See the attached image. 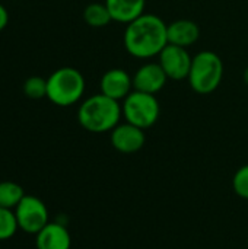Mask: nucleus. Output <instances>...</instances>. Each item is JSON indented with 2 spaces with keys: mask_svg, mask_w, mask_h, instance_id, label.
<instances>
[{
  "mask_svg": "<svg viewBox=\"0 0 248 249\" xmlns=\"http://www.w3.org/2000/svg\"><path fill=\"white\" fill-rule=\"evenodd\" d=\"M23 93L29 99L47 98V79L41 76H31L23 83Z\"/></svg>",
  "mask_w": 248,
  "mask_h": 249,
  "instance_id": "obj_17",
  "label": "nucleus"
},
{
  "mask_svg": "<svg viewBox=\"0 0 248 249\" xmlns=\"http://www.w3.org/2000/svg\"><path fill=\"white\" fill-rule=\"evenodd\" d=\"M9 23V13L7 9L0 3V31H3Z\"/></svg>",
  "mask_w": 248,
  "mask_h": 249,
  "instance_id": "obj_19",
  "label": "nucleus"
},
{
  "mask_svg": "<svg viewBox=\"0 0 248 249\" xmlns=\"http://www.w3.org/2000/svg\"><path fill=\"white\" fill-rule=\"evenodd\" d=\"M83 20L92 28H104L113 22L105 3H91L83 10Z\"/></svg>",
  "mask_w": 248,
  "mask_h": 249,
  "instance_id": "obj_14",
  "label": "nucleus"
},
{
  "mask_svg": "<svg viewBox=\"0 0 248 249\" xmlns=\"http://www.w3.org/2000/svg\"><path fill=\"white\" fill-rule=\"evenodd\" d=\"M121 118V104L101 92L86 98L77 109V121L80 127L94 134L111 133L120 124Z\"/></svg>",
  "mask_w": 248,
  "mask_h": 249,
  "instance_id": "obj_2",
  "label": "nucleus"
},
{
  "mask_svg": "<svg viewBox=\"0 0 248 249\" xmlns=\"http://www.w3.org/2000/svg\"><path fill=\"white\" fill-rule=\"evenodd\" d=\"M224 79L222 58L209 50L200 51L193 57L191 69L189 73V85L199 95L213 93Z\"/></svg>",
  "mask_w": 248,
  "mask_h": 249,
  "instance_id": "obj_4",
  "label": "nucleus"
},
{
  "mask_svg": "<svg viewBox=\"0 0 248 249\" xmlns=\"http://www.w3.org/2000/svg\"><path fill=\"white\" fill-rule=\"evenodd\" d=\"M113 20L118 23H130L145 13L146 0H105Z\"/></svg>",
  "mask_w": 248,
  "mask_h": 249,
  "instance_id": "obj_13",
  "label": "nucleus"
},
{
  "mask_svg": "<svg viewBox=\"0 0 248 249\" xmlns=\"http://www.w3.org/2000/svg\"><path fill=\"white\" fill-rule=\"evenodd\" d=\"M121 112L126 123H130L142 130H148L159 120L161 107L155 95L133 89L127 98L123 99Z\"/></svg>",
  "mask_w": 248,
  "mask_h": 249,
  "instance_id": "obj_5",
  "label": "nucleus"
},
{
  "mask_svg": "<svg viewBox=\"0 0 248 249\" xmlns=\"http://www.w3.org/2000/svg\"><path fill=\"white\" fill-rule=\"evenodd\" d=\"M167 74L159 63L148 61L142 64L133 74V89L151 95H156L167 85Z\"/></svg>",
  "mask_w": 248,
  "mask_h": 249,
  "instance_id": "obj_9",
  "label": "nucleus"
},
{
  "mask_svg": "<svg viewBox=\"0 0 248 249\" xmlns=\"http://www.w3.org/2000/svg\"><path fill=\"white\" fill-rule=\"evenodd\" d=\"M85 89V77L75 67H60L47 79V98L57 107L77 104L83 98Z\"/></svg>",
  "mask_w": 248,
  "mask_h": 249,
  "instance_id": "obj_3",
  "label": "nucleus"
},
{
  "mask_svg": "<svg viewBox=\"0 0 248 249\" xmlns=\"http://www.w3.org/2000/svg\"><path fill=\"white\" fill-rule=\"evenodd\" d=\"M37 249H70L72 236L67 228L58 222H50L35 235Z\"/></svg>",
  "mask_w": 248,
  "mask_h": 249,
  "instance_id": "obj_11",
  "label": "nucleus"
},
{
  "mask_svg": "<svg viewBox=\"0 0 248 249\" xmlns=\"http://www.w3.org/2000/svg\"><path fill=\"white\" fill-rule=\"evenodd\" d=\"M15 216L19 229L29 235H37L50 223L47 206L35 196H25L15 207Z\"/></svg>",
  "mask_w": 248,
  "mask_h": 249,
  "instance_id": "obj_6",
  "label": "nucleus"
},
{
  "mask_svg": "<svg viewBox=\"0 0 248 249\" xmlns=\"http://www.w3.org/2000/svg\"><path fill=\"white\" fill-rule=\"evenodd\" d=\"M99 90L102 95L120 102L133 90V76L124 69H110L99 80Z\"/></svg>",
  "mask_w": 248,
  "mask_h": 249,
  "instance_id": "obj_10",
  "label": "nucleus"
},
{
  "mask_svg": "<svg viewBox=\"0 0 248 249\" xmlns=\"http://www.w3.org/2000/svg\"><path fill=\"white\" fill-rule=\"evenodd\" d=\"M158 63L171 80H184L189 77L193 57L189 50L174 44H168L158 55Z\"/></svg>",
  "mask_w": 248,
  "mask_h": 249,
  "instance_id": "obj_7",
  "label": "nucleus"
},
{
  "mask_svg": "<svg viewBox=\"0 0 248 249\" xmlns=\"http://www.w3.org/2000/svg\"><path fill=\"white\" fill-rule=\"evenodd\" d=\"M23 197H25V193L19 184L13 181L0 182V207L12 210L20 203Z\"/></svg>",
  "mask_w": 248,
  "mask_h": 249,
  "instance_id": "obj_15",
  "label": "nucleus"
},
{
  "mask_svg": "<svg viewBox=\"0 0 248 249\" xmlns=\"http://www.w3.org/2000/svg\"><path fill=\"white\" fill-rule=\"evenodd\" d=\"M243 79H244V83L248 86V67L244 70V73H243Z\"/></svg>",
  "mask_w": 248,
  "mask_h": 249,
  "instance_id": "obj_20",
  "label": "nucleus"
},
{
  "mask_svg": "<svg viewBox=\"0 0 248 249\" xmlns=\"http://www.w3.org/2000/svg\"><path fill=\"white\" fill-rule=\"evenodd\" d=\"M232 188L238 197L248 200V163L235 172L232 178Z\"/></svg>",
  "mask_w": 248,
  "mask_h": 249,
  "instance_id": "obj_18",
  "label": "nucleus"
},
{
  "mask_svg": "<svg viewBox=\"0 0 248 249\" xmlns=\"http://www.w3.org/2000/svg\"><path fill=\"white\" fill-rule=\"evenodd\" d=\"M18 220L15 212L10 209L0 207V241H7L15 236L18 232Z\"/></svg>",
  "mask_w": 248,
  "mask_h": 249,
  "instance_id": "obj_16",
  "label": "nucleus"
},
{
  "mask_svg": "<svg viewBox=\"0 0 248 249\" xmlns=\"http://www.w3.org/2000/svg\"><path fill=\"white\" fill-rule=\"evenodd\" d=\"M168 44L189 48L200 38V28L194 20L177 19L168 23Z\"/></svg>",
  "mask_w": 248,
  "mask_h": 249,
  "instance_id": "obj_12",
  "label": "nucleus"
},
{
  "mask_svg": "<svg viewBox=\"0 0 248 249\" xmlns=\"http://www.w3.org/2000/svg\"><path fill=\"white\" fill-rule=\"evenodd\" d=\"M168 23L153 13H143L126 25L123 45L126 51L139 60H149L168 45Z\"/></svg>",
  "mask_w": 248,
  "mask_h": 249,
  "instance_id": "obj_1",
  "label": "nucleus"
},
{
  "mask_svg": "<svg viewBox=\"0 0 248 249\" xmlns=\"http://www.w3.org/2000/svg\"><path fill=\"white\" fill-rule=\"evenodd\" d=\"M111 144L113 147L124 155H132L139 150L146 143V136L145 130L130 124V123H123L118 124L113 131H111Z\"/></svg>",
  "mask_w": 248,
  "mask_h": 249,
  "instance_id": "obj_8",
  "label": "nucleus"
}]
</instances>
